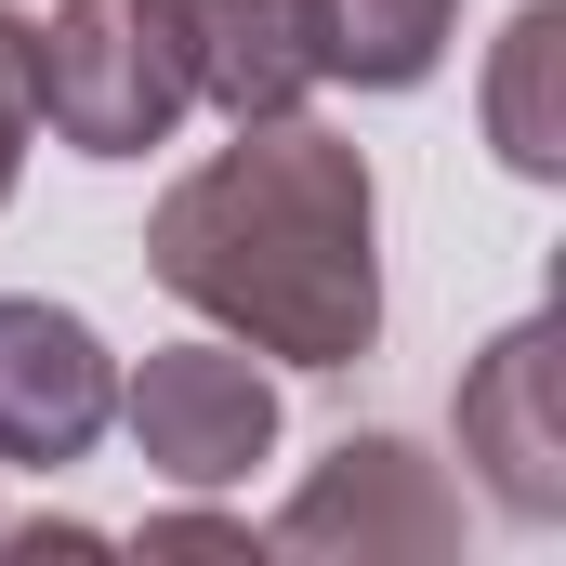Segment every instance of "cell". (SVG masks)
Returning a JSON list of instances; mask_svg holds the SVG:
<instances>
[{
  "instance_id": "cell-1",
  "label": "cell",
  "mask_w": 566,
  "mask_h": 566,
  "mask_svg": "<svg viewBox=\"0 0 566 566\" xmlns=\"http://www.w3.org/2000/svg\"><path fill=\"white\" fill-rule=\"evenodd\" d=\"M369 238H382L369 158L290 106V119H238V145H211L145 211V277L277 369H356L382 343Z\"/></svg>"
},
{
  "instance_id": "cell-2",
  "label": "cell",
  "mask_w": 566,
  "mask_h": 566,
  "mask_svg": "<svg viewBox=\"0 0 566 566\" xmlns=\"http://www.w3.org/2000/svg\"><path fill=\"white\" fill-rule=\"evenodd\" d=\"M27 93L80 158H145L198 106L185 80V13L171 0H53L27 27Z\"/></svg>"
},
{
  "instance_id": "cell-3",
  "label": "cell",
  "mask_w": 566,
  "mask_h": 566,
  "mask_svg": "<svg viewBox=\"0 0 566 566\" xmlns=\"http://www.w3.org/2000/svg\"><path fill=\"white\" fill-rule=\"evenodd\" d=\"M264 541L303 554V566H434V554H461V488L434 474L409 434H343L290 488V514Z\"/></svg>"
},
{
  "instance_id": "cell-4",
  "label": "cell",
  "mask_w": 566,
  "mask_h": 566,
  "mask_svg": "<svg viewBox=\"0 0 566 566\" xmlns=\"http://www.w3.org/2000/svg\"><path fill=\"white\" fill-rule=\"evenodd\" d=\"M119 422L171 488H238L277 448V369L251 343H158L119 382Z\"/></svg>"
},
{
  "instance_id": "cell-5",
  "label": "cell",
  "mask_w": 566,
  "mask_h": 566,
  "mask_svg": "<svg viewBox=\"0 0 566 566\" xmlns=\"http://www.w3.org/2000/svg\"><path fill=\"white\" fill-rule=\"evenodd\" d=\"M461 461L501 488V514H527V527L566 514V343H554V316H514L461 369Z\"/></svg>"
},
{
  "instance_id": "cell-6",
  "label": "cell",
  "mask_w": 566,
  "mask_h": 566,
  "mask_svg": "<svg viewBox=\"0 0 566 566\" xmlns=\"http://www.w3.org/2000/svg\"><path fill=\"white\" fill-rule=\"evenodd\" d=\"M119 422V356L66 303H0V461H80Z\"/></svg>"
},
{
  "instance_id": "cell-7",
  "label": "cell",
  "mask_w": 566,
  "mask_h": 566,
  "mask_svg": "<svg viewBox=\"0 0 566 566\" xmlns=\"http://www.w3.org/2000/svg\"><path fill=\"white\" fill-rule=\"evenodd\" d=\"M185 13V80L224 119H290L329 66H316V0H171Z\"/></svg>"
},
{
  "instance_id": "cell-8",
  "label": "cell",
  "mask_w": 566,
  "mask_h": 566,
  "mask_svg": "<svg viewBox=\"0 0 566 566\" xmlns=\"http://www.w3.org/2000/svg\"><path fill=\"white\" fill-rule=\"evenodd\" d=\"M488 145L527 185L566 171V0H527L501 27V53H488Z\"/></svg>"
},
{
  "instance_id": "cell-9",
  "label": "cell",
  "mask_w": 566,
  "mask_h": 566,
  "mask_svg": "<svg viewBox=\"0 0 566 566\" xmlns=\"http://www.w3.org/2000/svg\"><path fill=\"white\" fill-rule=\"evenodd\" d=\"M448 13L461 0H316V66L356 93H409L448 53Z\"/></svg>"
},
{
  "instance_id": "cell-10",
  "label": "cell",
  "mask_w": 566,
  "mask_h": 566,
  "mask_svg": "<svg viewBox=\"0 0 566 566\" xmlns=\"http://www.w3.org/2000/svg\"><path fill=\"white\" fill-rule=\"evenodd\" d=\"M27 133H40V93H27V13H0V198L27 171Z\"/></svg>"
},
{
  "instance_id": "cell-11",
  "label": "cell",
  "mask_w": 566,
  "mask_h": 566,
  "mask_svg": "<svg viewBox=\"0 0 566 566\" xmlns=\"http://www.w3.org/2000/svg\"><path fill=\"white\" fill-rule=\"evenodd\" d=\"M145 554H264V541H251L238 514H158V527H145Z\"/></svg>"
}]
</instances>
